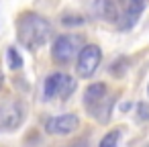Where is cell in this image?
Wrapping results in <instances>:
<instances>
[{"instance_id": "obj_10", "label": "cell", "mask_w": 149, "mask_h": 147, "mask_svg": "<svg viewBox=\"0 0 149 147\" xmlns=\"http://www.w3.org/2000/svg\"><path fill=\"white\" fill-rule=\"evenodd\" d=\"M118 139H120V131L114 129V131H110V133H106L102 137V141H100L98 147H116L118 145Z\"/></svg>"}, {"instance_id": "obj_12", "label": "cell", "mask_w": 149, "mask_h": 147, "mask_svg": "<svg viewBox=\"0 0 149 147\" xmlns=\"http://www.w3.org/2000/svg\"><path fill=\"white\" fill-rule=\"evenodd\" d=\"M137 110H139V121H149V106L145 102H141L137 106Z\"/></svg>"}, {"instance_id": "obj_5", "label": "cell", "mask_w": 149, "mask_h": 147, "mask_svg": "<svg viewBox=\"0 0 149 147\" xmlns=\"http://www.w3.org/2000/svg\"><path fill=\"white\" fill-rule=\"evenodd\" d=\"M25 121V106L19 100H10L0 106V131H15Z\"/></svg>"}, {"instance_id": "obj_13", "label": "cell", "mask_w": 149, "mask_h": 147, "mask_svg": "<svg viewBox=\"0 0 149 147\" xmlns=\"http://www.w3.org/2000/svg\"><path fill=\"white\" fill-rule=\"evenodd\" d=\"M131 108H133V104H131V102H125V104L120 106V110H125V112H127V110H131Z\"/></svg>"}, {"instance_id": "obj_7", "label": "cell", "mask_w": 149, "mask_h": 147, "mask_svg": "<svg viewBox=\"0 0 149 147\" xmlns=\"http://www.w3.org/2000/svg\"><path fill=\"white\" fill-rule=\"evenodd\" d=\"M78 125H80V118L74 112H68V114H57V116L47 118L45 129L51 135H70L78 129Z\"/></svg>"}, {"instance_id": "obj_9", "label": "cell", "mask_w": 149, "mask_h": 147, "mask_svg": "<svg viewBox=\"0 0 149 147\" xmlns=\"http://www.w3.org/2000/svg\"><path fill=\"white\" fill-rule=\"evenodd\" d=\"M6 59H8V68H10V70H21V68H23V57H21V53H19L15 47H8Z\"/></svg>"}, {"instance_id": "obj_6", "label": "cell", "mask_w": 149, "mask_h": 147, "mask_svg": "<svg viewBox=\"0 0 149 147\" xmlns=\"http://www.w3.org/2000/svg\"><path fill=\"white\" fill-rule=\"evenodd\" d=\"M100 61H102V51H100V47H98V45H84L82 51H80V55H78V65H76V70H78V74H80L82 78H90V76L98 70Z\"/></svg>"}, {"instance_id": "obj_3", "label": "cell", "mask_w": 149, "mask_h": 147, "mask_svg": "<svg viewBox=\"0 0 149 147\" xmlns=\"http://www.w3.org/2000/svg\"><path fill=\"white\" fill-rule=\"evenodd\" d=\"M82 47H84V37L82 35H61V37L55 39L51 53H53V59L57 63H68L76 55H80Z\"/></svg>"}, {"instance_id": "obj_11", "label": "cell", "mask_w": 149, "mask_h": 147, "mask_svg": "<svg viewBox=\"0 0 149 147\" xmlns=\"http://www.w3.org/2000/svg\"><path fill=\"white\" fill-rule=\"evenodd\" d=\"M61 23L72 27V25H84L86 21H84V17H63V19H61Z\"/></svg>"}, {"instance_id": "obj_1", "label": "cell", "mask_w": 149, "mask_h": 147, "mask_svg": "<svg viewBox=\"0 0 149 147\" xmlns=\"http://www.w3.org/2000/svg\"><path fill=\"white\" fill-rule=\"evenodd\" d=\"M17 35L23 47L35 51L43 47L51 37V23L35 13H25L17 23Z\"/></svg>"}, {"instance_id": "obj_4", "label": "cell", "mask_w": 149, "mask_h": 147, "mask_svg": "<svg viewBox=\"0 0 149 147\" xmlns=\"http://www.w3.org/2000/svg\"><path fill=\"white\" fill-rule=\"evenodd\" d=\"M147 2H149V0H116L114 6L118 10V15H116L118 27L120 29H131L139 21V17L145 10Z\"/></svg>"}, {"instance_id": "obj_14", "label": "cell", "mask_w": 149, "mask_h": 147, "mask_svg": "<svg viewBox=\"0 0 149 147\" xmlns=\"http://www.w3.org/2000/svg\"><path fill=\"white\" fill-rule=\"evenodd\" d=\"M0 88H2V74H0Z\"/></svg>"}, {"instance_id": "obj_2", "label": "cell", "mask_w": 149, "mask_h": 147, "mask_svg": "<svg viewBox=\"0 0 149 147\" xmlns=\"http://www.w3.org/2000/svg\"><path fill=\"white\" fill-rule=\"evenodd\" d=\"M76 90V82L72 76L63 74V72H55L51 76H47L45 84H43V98L51 100V98H70Z\"/></svg>"}, {"instance_id": "obj_8", "label": "cell", "mask_w": 149, "mask_h": 147, "mask_svg": "<svg viewBox=\"0 0 149 147\" xmlns=\"http://www.w3.org/2000/svg\"><path fill=\"white\" fill-rule=\"evenodd\" d=\"M104 98H106V86H104L102 82L90 84V86L86 88V92H84V104H86L88 110L94 108L96 104H100Z\"/></svg>"}]
</instances>
